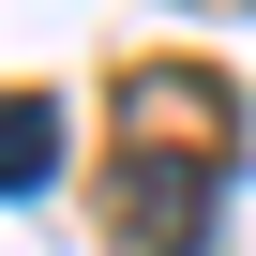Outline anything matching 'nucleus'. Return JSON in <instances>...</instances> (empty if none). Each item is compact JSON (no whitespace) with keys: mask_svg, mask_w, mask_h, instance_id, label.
Returning <instances> with one entry per match:
<instances>
[{"mask_svg":"<svg viewBox=\"0 0 256 256\" xmlns=\"http://www.w3.org/2000/svg\"><path fill=\"white\" fill-rule=\"evenodd\" d=\"M226 166H241V106L226 76H136L120 90V241L136 256H196L211 211H226Z\"/></svg>","mask_w":256,"mask_h":256,"instance_id":"obj_1","label":"nucleus"},{"mask_svg":"<svg viewBox=\"0 0 256 256\" xmlns=\"http://www.w3.org/2000/svg\"><path fill=\"white\" fill-rule=\"evenodd\" d=\"M46 181H60V106L0 90V196H46Z\"/></svg>","mask_w":256,"mask_h":256,"instance_id":"obj_2","label":"nucleus"}]
</instances>
